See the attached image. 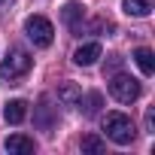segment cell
<instances>
[{
    "label": "cell",
    "mask_w": 155,
    "mask_h": 155,
    "mask_svg": "<svg viewBox=\"0 0 155 155\" xmlns=\"http://www.w3.org/2000/svg\"><path fill=\"white\" fill-rule=\"evenodd\" d=\"M104 131H107V137H110L113 143H119V146H128V143H134V137H137V128H134L131 116H125V113H107Z\"/></svg>",
    "instance_id": "6da1fadb"
},
{
    "label": "cell",
    "mask_w": 155,
    "mask_h": 155,
    "mask_svg": "<svg viewBox=\"0 0 155 155\" xmlns=\"http://www.w3.org/2000/svg\"><path fill=\"white\" fill-rule=\"evenodd\" d=\"M31 55L25 52V49H12L3 61H0V79H9V82H15V79H21V76H28V70H31Z\"/></svg>",
    "instance_id": "7a4b0ae2"
},
{
    "label": "cell",
    "mask_w": 155,
    "mask_h": 155,
    "mask_svg": "<svg viewBox=\"0 0 155 155\" xmlns=\"http://www.w3.org/2000/svg\"><path fill=\"white\" fill-rule=\"evenodd\" d=\"M110 94L119 101V104H134L140 97V82L128 73H113L110 76Z\"/></svg>",
    "instance_id": "3957f363"
},
{
    "label": "cell",
    "mask_w": 155,
    "mask_h": 155,
    "mask_svg": "<svg viewBox=\"0 0 155 155\" xmlns=\"http://www.w3.org/2000/svg\"><path fill=\"white\" fill-rule=\"evenodd\" d=\"M25 34L34 40V46H40V49H46V46H52V40H55V28H52V21L46 18V15H31L28 21H25Z\"/></svg>",
    "instance_id": "277c9868"
},
{
    "label": "cell",
    "mask_w": 155,
    "mask_h": 155,
    "mask_svg": "<svg viewBox=\"0 0 155 155\" xmlns=\"http://www.w3.org/2000/svg\"><path fill=\"white\" fill-rule=\"evenodd\" d=\"M104 55V49H101V43H85V46H79L73 52V61L79 64V67H91L97 58Z\"/></svg>",
    "instance_id": "5b68a950"
},
{
    "label": "cell",
    "mask_w": 155,
    "mask_h": 155,
    "mask_svg": "<svg viewBox=\"0 0 155 155\" xmlns=\"http://www.w3.org/2000/svg\"><path fill=\"white\" fill-rule=\"evenodd\" d=\"M3 119H6L9 125H21V122L28 119V104H25V101H6Z\"/></svg>",
    "instance_id": "8992f818"
},
{
    "label": "cell",
    "mask_w": 155,
    "mask_h": 155,
    "mask_svg": "<svg viewBox=\"0 0 155 155\" xmlns=\"http://www.w3.org/2000/svg\"><path fill=\"white\" fill-rule=\"evenodd\" d=\"M58 101L64 107H76V104L82 101V88L76 85V82H61L58 85Z\"/></svg>",
    "instance_id": "52a82bcc"
},
{
    "label": "cell",
    "mask_w": 155,
    "mask_h": 155,
    "mask_svg": "<svg viewBox=\"0 0 155 155\" xmlns=\"http://www.w3.org/2000/svg\"><path fill=\"white\" fill-rule=\"evenodd\" d=\"M134 61H137V67H140L143 76H152V73H155V55H152V49L140 46V49L134 52Z\"/></svg>",
    "instance_id": "ba28073f"
},
{
    "label": "cell",
    "mask_w": 155,
    "mask_h": 155,
    "mask_svg": "<svg viewBox=\"0 0 155 155\" xmlns=\"http://www.w3.org/2000/svg\"><path fill=\"white\" fill-rule=\"evenodd\" d=\"M6 152H18V155H28V152H34V140L31 137H25V134H12V137H6Z\"/></svg>",
    "instance_id": "9c48e42d"
},
{
    "label": "cell",
    "mask_w": 155,
    "mask_h": 155,
    "mask_svg": "<svg viewBox=\"0 0 155 155\" xmlns=\"http://www.w3.org/2000/svg\"><path fill=\"white\" fill-rule=\"evenodd\" d=\"M82 15H85V6H82V3H76V0H70V3L61 9V18H64L70 28L79 25V21H82Z\"/></svg>",
    "instance_id": "30bf717a"
},
{
    "label": "cell",
    "mask_w": 155,
    "mask_h": 155,
    "mask_svg": "<svg viewBox=\"0 0 155 155\" xmlns=\"http://www.w3.org/2000/svg\"><path fill=\"white\" fill-rule=\"evenodd\" d=\"M122 9L128 15H134V18H146L152 12V3L149 0H122Z\"/></svg>",
    "instance_id": "8fae6325"
},
{
    "label": "cell",
    "mask_w": 155,
    "mask_h": 155,
    "mask_svg": "<svg viewBox=\"0 0 155 155\" xmlns=\"http://www.w3.org/2000/svg\"><path fill=\"white\" fill-rule=\"evenodd\" d=\"M37 125H40L43 131L52 128V107H49V97H46V94L40 97V107H37Z\"/></svg>",
    "instance_id": "7c38bea8"
},
{
    "label": "cell",
    "mask_w": 155,
    "mask_h": 155,
    "mask_svg": "<svg viewBox=\"0 0 155 155\" xmlns=\"http://www.w3.org/2000/svg\"><path fill=\"white\" fill-rule=\"evenodd\" d=\"M79 146H82V152H94V155H97V152H107V143H104L97 134H85Z\"/></svg>",
    "instance_id": "4fadbf2b"
},
{
    "label": "cell",
    "mask_w": 155,
    "mask_h": 155,
    "mask_svg": "<svg viewBox=\"0 0 155 155\" xmlns=\"http://www.w3.org/2000/svg\"><path fill=\"white\" fill-rule=\"evenodd\" d=\"M79 104H82V101H79ZM101 104H104V94H101V91H91V94L85 97V104H82V107H85V116H97V113H101Z\"/></svg>",
    "instance_id": "5bb4252c"
},
{
    "label": "cell",
    "mask_w": 155,
    "mask_h": 155,
    "mask_svg": "<svg viewBox=\"0 0 155 155\" xmlns=\"http://www.w3.org/2000/svg\"><path fill=\"white\" fill-rule=\"evenodd\" d=\"M119 67H122V58H119V55H110V64L104 67V73L113 76V73H119Z\"/></svg>",
    "instance_id": "9a60e30c"
},
{
    "label": "cell",
    "mask_w": 155,
    "mask_h": 155,
    "mask_svg": "<svg viewBox=\"0 0 155 155\" xmlns=\"http://www.w3.org/2000/svg\"><path fill=\"white\" fill-rule=\"evenodd\" d=\"M152 128H155V113H152V110H146V131H149V134H155Z\"/></svg>",
    "instance_id": "2e32d148"
}]
</instances>
